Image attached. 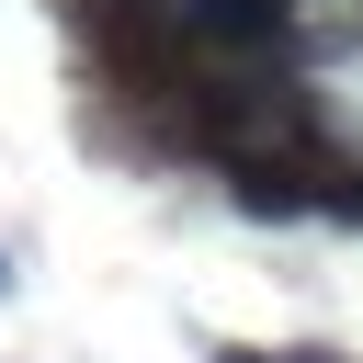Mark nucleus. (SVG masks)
Wrapping results in <instances>:
<instances>
[{"mask_svg":"<svg viewBox=\"0 0 363 363\" xmlns=\"http://www.w3.org/2000/svg\"><path fill=\"white\" fill-rule=\"evenodd\" d=\"M182 11V45H216V57H261L295 34V0H170Z\"/></svg>","mask_w":363,"mask_h":363,"instance_id":"f257e3e1","label":"nucleus"},{"mask_svg":"<svg viewBox=\"0 0 363 363\" xmlns=\"http://www.w3.org/2000/svg\"><path fill=\"white\" fill-rule=\"evenodd\" d=\"M216 363H340V352H318V340L306 352H238V340H216Z\"/></svg>","mask_w":363,"mask_h":363,"instance_id":"f03ea898","label":"nucleus"},{"mask_svg":"<svg viewBox=\"0 0 363 363\" xmlns=\"http://www.w3.org/2000/svg\"><path fill=\"white\" fill-rule=\"evenodd\" d=\"M0 295H11V261H0Z\"/></svg>","mask_w":363,"mask_h":363,"instance_id":"7ed1b4c3","label":"nucleus"}]
</instances>
